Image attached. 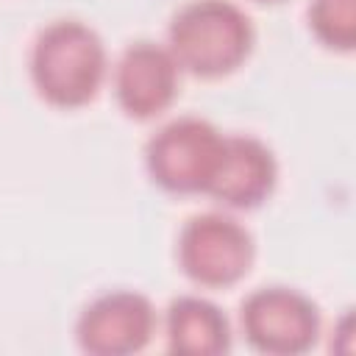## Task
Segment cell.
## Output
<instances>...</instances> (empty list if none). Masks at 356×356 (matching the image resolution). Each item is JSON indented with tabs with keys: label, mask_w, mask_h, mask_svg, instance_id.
<instances>
[{
	"label": "cell",
	"mask_w": 356,
	"mask_h": 356,
	"mask_svg": "<svg viewBox=\"0 0 356 356\" xmlns=\"http://www.w3.org/2000/svg\"><path fill=\"white\" fill-rule=\"evenodd\" d=\"M181 67L167 44L134 42L114 64V97L131 120H153L164 114L181 89Z\"/></svg>",
	"instance_id": "obj_7"
},
{
	"label": "cell",
	"mask_w": 356,
	"mask_h": 356,
	"mask_svg": "<svg viewBox=\"0 0 356 356\" xmlns=\"http://www.w3.org/2000/svg\"><path fill=\"white\" fill-rule=\"evenodd\" d=\"M248 345L267 356H298L317 345L323 317L317 303L295 286H259L239 309Z\"/></svg>",
	"instance_id": "obj_5"
},
{
	"label": "cell",
	"mask_w": 356,
	"mask_h": 356,
	"mask_svg": "<svg viewBox=\"0 0 356 356\" xmlns=\"http://www.w3.org/2000/svg\"><path fill=\"white\" fill-rule=\"evenodd\" d=\"M256 28L234 0H189L167 28V47L184 72L197 78H225L253 53Z\"/></svg>",
	"instance_id": "obj_2"
},
{
	"label": "cell",
	"mask_w": 356,
	"mask_h": 356,
	"mask_svg": "<svg viewBox=\"0 0 356 356\" xmlns=\"http://www.w3.org/2000/svg\"><path fill=\"white\" fill-rule=\"evenodd\" d=\"M278 184V159L267 142L250 134H225L222 153L206 195L234 211L267 203Z\"/></svg>",
	"instance_id": "obj_8"
},
{
	"label": "cell",
	"mask_w": 356,
	"mask_h": 356,
	"mask_svg": "<svg viewBox=\"0 0 356 356\" xmlns=\"http://www.w3.org/2000/svg\"><path fill=\"white\" fill-rule=\"evenodd\" d=\"M164 337L167 350L184 356H220L234 342L225 312L200 295H181L167 306Z\"/></svg>",
	"instance_id": "obj_9"
},
{
	"label": "cell",
	"mask_w": 356,
	"mask_h": 356,
	"mask_svg": "<svg viewBox=\"0 0 356 356\" xmlns=\"http://www.w3.org/2000/svg\"><path fill=\"white\" fill-rule=\"evenodd\" d=\"M28 70L44 103L56 108H81L100 92L108 75V53L92 25L81 19H56L36 33Z\"/></svg>",
	"instance_id": "obj_1"
},
{
	"label": "cell",
	"mask_w": 356,
	"mask_h": 356,
	"mask_svg": "<svg viewBox=\"0 0 356 356\" xmlns=\"http://www.w3.org/2000/svg\"><path fill=\"white\" fill-rule=\"evenodd\" d=\"M259 3H278V0H259Z\"/></svg>",
	"instance_id": "obj_11"
},
{
	"label": "cell",
	"mask_w": 356,
	"mask_h": 356,
	"mask_svg": "<svg viewBox=\"0 0 356 356\" xmlns=\"http://www.w3.org/2000/svg\"><path fill=\"white\" fill-rule=\"evenodd\" d=\"M314 39L339 53L356 47V0H312L306 8Z\"/></svg>",
	"instance_id": "obj_10"
},
{
	"label": "cell",
	"mask_w": 356,
	"mask_h": 356,
	"mask_svg": "<svg viewBox=\"0 0 356 356\" xmlns=\"http://www.w3.org/2000/svg\"><path fill=\"white\" fill-rule=\"evenodd\" d=\"M181 273L206 289H228L239 284L256 259L253 234L225 211H203L184 222L178 234Z\"/></svg>",
	"instance_id": "obj_3"
},
{
	"label": "cell",
	"mask_w": 356,
	"mask_h": 356,
	"mask_svg": "<svg viewBox=\"0 0 356 356\" xmlns=\"http://www.w3.org/2000/svg\"><path fill=\"white\" fill-rule=\"evenodd\" d=\"M156 328L159 314L147 295L111 289L83 306L75 323V339L92 356H131L147 348Z\"/></svg>",
	"instance_id": "obj_6"
},
{
	"label": "cell",
	"mask_w": 356,
	"mask_h": 356,
	"mask_svg": "<svg viewBox=\"0 0 356 356\" xmlns=\"http://www.w3.org/2000/svg\"><path fill=\"white\" fill-rule=\"evenodd\" d=\"M222 139L225 134L195 114L164 122L145 145L150 181L172 195H206L222 153Z\"/></svg>",
	"instance_id": "obj_4"
}]
</instances>
